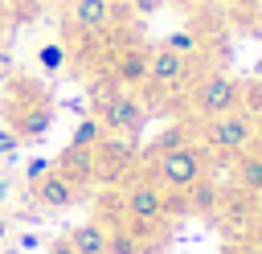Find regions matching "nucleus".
Masks as SVG:
<instances>
[{"mask_svg": "<svg viewBox=\"0 0 262 254\" xmlns=\"http://www.w3.org/2000/svg\"><path fill=\"white\" fill-rule=\"evenodd\" d=\"M147 180L160 184L164 193L172 197H184L201 176H209V160H205V147H172V152H160V156H147Z\"/></svg>", "mask_w": 262, "mask_h": 254, "instance_id": "3", "label": "nucleus"}, {"mask_svg": "<svg viewBox=\"0 0 262 254\" xmlns=\"http://www.w3.org/2000/svg\"><path fill=\"white\" fill-rule=\"evenodd\" d=\"M49 168H53L49 160H33V164H29V172H25V176H29V184H37V180H41V176H45Z\"/></svg>", "mask_w": 262, "mask_h": 254, "instance_id": "23", "label": "nucleus"}, {"mask_svg": "<svg viewBox=\"0 0 262 254\" xmlns=\"http://www.w3.org/2000/svg\"><path fill=\"white\" fill-rule=\"evenodd\" d=\"M16 147H20V139L8 127H0V156H16Z\"/></svg>", "mask_w": 262, "mask_h": 254, "instance_id": "22", "label": "nucleus"}, {"mask_svg": "<svg viewBox=\"0 0 262 254\" xmlns=\"http://www.w3.org/2000/svg\"><path fill=\"white\" fill-rule=\"evenodd\" d=\"M184 143H188V127H184V123H180V127H168V131L156 135V143L143 152V160H147V156H160V152H172V147H184Z\"/></svg>", "mask_w": 262, "mask_h": 254, "instance_id": "21", "label": "nucleus"}, {"mask_svg": "<svg viewBox=\"0 0 262 254\" xmlns=\"http://www.w3.org/2000/svg\"><path fill=\"white\" fill-rule=\"evenodd\" d=\"M53 172L66 176L78 193L90 188V184H94V147H70V143H66V152L53 160Z\"/></svg>", "mask_w": 262, "mask_h": 254, "instance_id": "11", "label": "nucleus"}, {"mask_svg": "<svg viewBox=\"0 0 262 254\" xmlns=\"http://www.w3.org/2000/svg\"><path fill=\"white\" fill-rule=\"evenodd\" d=\"M4 238H8V221H4V225H0V242H4Z\"/></svg>", "mask_w": 262, "mask_h": 254, "instance_id": "34", "label": "nucleus"}, {"mask_svg": "<svg viewBox=\"0 0 262 254\" xmlns=\"http://www.w3.org/2000/svg\"><path fill=\"white\" fill-rule=\"evenodd\" d=\"M66 242L74 246V254H106V229L90 217V221H82V225H74L70 234H66Z\"/></svg>", "mask_w": 262, "mask_h": 254, "instance_id": "15", "label": "nucleus"}, {"mask_svg": "<svg viewBox=\"0 0 262 254\" xmlns=\"http://www.w3.org/2000/svg\"><path fill=\"white\" fill-rule=\"evenodd\" d=\"M94 119L102 123L106 135H119V139H135L143 131V119H147V107L135 90H119L115 78L106 74L98 86H94Z\"/></svg>", "mask_w": 262, "mask_h": 254, "instance_id": "2", "label": "nucleus"}, {"mask_svg": "<svg viewBox=\"0 0 262 254\" xmlns=\"http://www.w3.org/2000/svg\"><path fill=\"white\" fill-rule=\"evenodd\" d=\"M254 4L258 0H225V8H233V12H254Z\"/></svg>", "mask_w": 262, "mask_h": 254, "instance_id": "27", "label": "nucleus"}, {"mask_svg": "<svg viewBox=\"0 0 262 254\" xmlns=\"http://www.w3.org/2000/svg\"><path fill=\"white\" fill-rule=\"evenodd\" d=\"M4 197H8V180H0V201H4Z\"/></svg>", "mask_w": 262, "mask_h": 254, "instance_id": "32", "label": "nucleus"}, {"mask_svg": "<svg viewBox=\"0 0 262 254\" xmlns=\"http://www.w3.org/2000/svg\"><path fill=\"white\" fill-rule=\"evenodd\" d=\"M4 254H16V250H4Z\"/></svg>", "mask_w": 262, "mask_h": 254, "instance_id": "36", "label": "nucleus"}, {"mask_svg": "<svg viewBox=\"0 0 262 254\" xmlns=\"http://www.w3.org/2000/svg\"><path fill=\"white\" fill-rule=\"evenodd\" d=\"M192 82V61L172 53V49H151L147 53V86L156 94H172V90H184Z\"/></svg>", "mask_w": 262, "mask_h": 254, "instance_id": "8", "label": "nucleus"}, {"mask_svg": "<svg viewBox=\"0 0 262 254\" xmlns=\"http://www.w3.org/2000/svg\"><path fill=\"white\" fill-rule=\"evenodd\" d=\"M0 45H4V8H0Z\"/></svg>", "mask_w": 262, "mask_h": 254, "instance_id": "33", "label": "nucleus"}, {"mask_svg": "<svg viewBox=\"0 0 262 254\" xmlns=\"http://www.w3.org/2000/svg\"><path fill=\"white\" fill-rule=\"evenodd\" d=\"M115 16H119V4L115 0H70V8H66V20H70V29L74 33H106L111 25H115Z\"/></svg>", "mask_w": 262, "mask_h": 254, "instance_id": "9", "label": "nucleus"}, {"mask_svg": "<svg viewBox=\"0 0 262 254\" xmlns=\"http://www.w3.org/2000/svg\"><path fill=\"white\" fill-rule=\"evenodd\" d=\"M33 201L41 205V209H53V213H61V209H74L78 205V188L66 180V176H57L53 168L33 184Z\"/></svg>", "mask_w": 262, "mask_h": 254, "instance_id": "12", "label": "nucleus"}, {"mask_svg": "<svg viewBox=\"0 0 262 254\" xmlns=\"http://www.w3.org/2000/svg\"><path fill=\"white\" fill-rule=\"evenodd\" d=\"M254 217L262 221V197H254Z\"/></svg>", "mask_w": 262, "mask_h": 254, "instance_id": "31", "label": "nucleus"}, {"mask_svg": "<svg viewBox=\"0 0 262 254\" xmlns=\"http://www.w3.org/2000/svg\"><path fill=\"white\" fill-rule=\"evenodd\" d=\"M237 111H242L250 123H262V78L242 82V90H237Z\"/></svg>", "mask_w": 262, "mask_h": 254, "instance_id": "17", "label": "nucleus"}, {"mask_svg": "<svg viewBox=\"0 0 262 254\" xmlns=\"http://www.w3.org/2000/svg\"><path fill=\"white\" fill-rule=\"evenodd\" d=\"M8 78H16V61H12V53L0 49V82H8Z\"/></svg>", "mask_w": 262, "mask_h": 254, "instance_id": "24", "label": "nucleus"}, {"mask_svg": "<svg viewBox=\"0 0 262 254\" xmlns=\"http://www.w3.org/2000/svg\"><path fill=\"white\" fill-rule=\"evenodd\" d=\"M201 127V147L205 152H221V156H242L254 147V123L242 115V111H229L221 119H209V123H196Z\"/></svg>", "mask_w": 262, "mask_h": 254, "instance_id": "6", "label": "nucleus"}, {"mask_svg": "<svg viewBox=\"0 0 262 254\" xmlns=\"http://www.w3.org/2000/svg\"><path fill=\"white\" fill-rule=\"evenodd\" d=\"M106 131H102V123L94 119V115H86L78 127H74V135H70V147H98V139H102Z\"/></svg>", "mask_w": 262, "mask_h": 254, "instance_id": "20", "label": "nucleus"}, {"mask_svg": "<svg viewBox=\"0 0 262 254\" xmlns=\"http://www.w3.org/2000/svg\"><path fill=\"white\" fill-rule=\"evenodd\" d=\"M233 180H237V188L246 197H262V156L254 147L233 160Z\"/></svg>", "mask_w": 262, "mask_h": 254, "instance_id": "14", "label": "nucleus"}, {"mask_svg": "<svg viewBox=\"0 0 262 254\" xmlns=\"http://www.w3.org/2000/svg\"><path fill=\"white\" fill-rule=\"evenodd\" d=\"M111 78H115L119 90H139V86H147V49L123 45V49L111 57Z\"/></svg>", "mask_w": 262, "mask_h": 254, "instance_id": "10", "label": "nucleus"}, {"mask_svg": "<svg viewBox=\"0 0 262 254\" xmlns=\"http://www.w3.org/2000/svg\"><path fill=\"white\" fill-rule=\"evenodd\" d=\"M250 16H254V33H262V0L254 4V12H250Z\"/></svg>", "mask_w": 262, "mask_h": 254, "instance_id": "28", "label": "nucleus"}, {"mask_svg": "<svg viewBox=\"0 0 262 254\" xmlns=\"http://www.w3.org/2000/svg\"><path fill=\"white\" fill-rule=\"evenodd\" d=\"M237 90L242 82L225 70H209L205 78L192 82L188 90V107H192V119L196 123H209V119H221L229 111H237Z\"/></svg>", "mask_w": 262, "mask_h": 254, "instance_id": "4", "label": "nucleus"}, {"mask_svg": "<svg viewBox=\"0 0 262 254\" xmlns=\"http://www.w3.org/2000/svg\"><path fill=\"white\" fill-rule=\"evenodd\" d=\"M106 254H151V250L131 225H119V229H106Z\"/></svg>", "mask_w": 262, "mask_h": 254, "instance_id": "16", "label": "nucleus"}, {"mask_svg": "<svg viewBox=\"0 0 262 254\" xmlns=\"http://www.w3.org/2000/svg\"><path fill=\"white\" fill-rule=\"evenodd\" d=\"M139 152H135V139H119V135H102L98 147H94V180H102L106 188H119V180L131 176Z\"/></svg>", "mask_w": 262, "mask_h": 254, "instance_id": "7", "label": "nucleus"}, {"mask_svg": "<svg viewBox=\"0 0 262 254\" xmlns=\"http://www.w3.org/2000/svg\"><path fill=\"white\" fill-rule=\"evenodd\" d=\"M66 41H45L41 49H37V66L45 70V74H61L66 70Z\"/></svg>", "mask_w": 262, "mask_h": 254, "instance_id": "19", "label": "nucleus"}, {"mask_svg": "<svg viewBox=\"0 0 262 254\" xmlns=\"http://www.w3.org/2000/svg\"><path fill=\"white\" fill-rule=\"evenodd\" d=\"M164 49H172V53H180V57H196L201 53V33L196 29H176V33H168L164 37Z\"/></svg>", "mask_w": 262, "mask_h": 254, "instance_id": "18", "label": "nucleus"}, {"mask_svg": "<svg viewBox=\"0 0 262 254\" xmlns=\"http://www.w3.org/2000/svg\"><path fill=\"white\" fill-rule=\"evenodd\" d=\"M0 225H4V209H0Z\"/></svg>", "mask_w": 262, "mask_h": 254, "instance_id": "35", "label": "nucleus"}, {"mask_svg": "<svg viewBox=\"0 0 262 254\" xmlns=\"http://www.w3.org/2000/svg\"><path fill=\"white\" fill-rule=\"evenodd\" d=\"M119 193H123V213H127L131 229H160L168 221V193L160 184H151L147 176L127 180Z\"/></svg>", "mask_w": 262, "mask_h": 254, "instance_id": "5", "label": "nucleus"}, {"mask_svg": "<svg viewBox=\"0 0 262 254\" xmlns=\"http://www.w3.org/2000/svg\"><path fill=\"white\" fill-rule=\"evenodd\" d=\"M45 254H74V246H70V242H66V238H53V242H49V250H45Z\"/></svg>", "mask_w": 262, "mask_h": 254, "instance_id": "26", "label": "nucleus"}, {"mask_svg": "<svg viewBox=\"0 0 262 254\" xmlns=\"http://www.w3.org/2000/svg\"><path fill=\"white\" fill-rule=\"evenodd\" d=\"M4 127L20 143H33L53 127V102H49L45 82L20 78V74L4 82Z\"/></svg>", "mask_w": 262, "mask_h": 254, "instance_id": "1", "label": "nucleus"}, {"mask_svg": "<svg viewBox=\"0 0 262 254\" xmlns=\"http://www.w3.org/2000/svg\"><path fill=\"white\" fill-rule=\"evenodd\" d=\"M184 209L188 213H201V217H217L221 209V184L213 176H201L188 193H184Z\"/></svg>", "mask_w": 262, "mask_h": 254, "instance_id": "13", "label": "nucleus"}, {"mask_svg": "<svg viewBox=\"0 0 262 254\" xmlns=\"http://www.w3.org/2000/svg\"><path fill=\"white\" fill-rule=\"evenodd\" d=\"M176 8H196V4H205V0H172Z\"/></svg>", "mask_w": 262, "mask_h": 254, "instance_id": "30", "label": "nucleus"}, {"mask_svg": "<svg viewBox=\"0 0 262 254\" xmlns=\"http://www.w3.org/2000/svg\"><path fill=\"white\" fill-rule=\"evenodd\" d=\"M254 152L262 156V123H254Z\"/></svg>", "mask_w": 262, "mask_h": 254, "instance_id": "29", "label": "nucleus"}, {"mask_svg": "<svg viewBox=\"0 0 262 254\" xmlns=\"http://www.w3.org/2000/svg\"><path fill=\"white\" fill-rule=\"evenodd\" d=\"M225 254H262V242H237V246H225Z\"/></svg>", "mask_w": 262, "mask_h": 254, "instance_id": "25", "label": "nucleus"}]
</instances>
